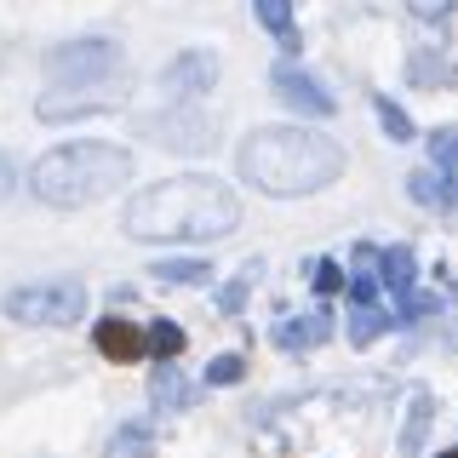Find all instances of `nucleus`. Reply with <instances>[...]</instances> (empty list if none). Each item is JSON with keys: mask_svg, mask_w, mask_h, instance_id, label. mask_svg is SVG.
I'll use <instances>...</instances> for the list:
<instances>
[{"mask_svg": "<svg viewBox=\"0 0 458 458\" xmlns=\"http://www.w3.org/2000/svg\"><path fill=\"white\" fill-rule=\"evenodd\" d=\"M407 195L429 212H458V178L453 172H436V166H419L407 178Z\"/></svg>", "mask_w": 458, "mask_h": 458, "instance_id": "f8f14e48", "label": "nucleus"}, {"mask_svg": "<svg viewBox=\"0 0 458 458\" xmlns=\"http://www.w3.org/2000/svg\"><path fill=\"white\" fill-rule=\"evenodd\" d=\"M138 132L172 155H207V149H218L224 126H218V114L200 109V104H172L161 114H138Z\"/></svg>", "mask_w": 458, "mask_h": 458, "instance_id": "423d86ee", "label": "nucleus"}, {"mask_svg": "<svg viewBox=\"0 0 458 458\" xmlns=\"http://www.w3.org/2000/svg\"><path fill=\"white\" fill-rule=\"evenodd\" d=\"M424 149H429V166L436 172H453L458 178V126H436V132L424 138Z\"/></svg>", "mask_w": 458, "mask_h": 458, "instance_id": "4be33fe9", "label": "nucleus"}, {"mask_svg": "<svg viewBox=\"0 0 458 458\" xmlns=\"http://www.w3.org/2000/svg\"><path fill=\"white\" fill-rule=\"evenodd\" d=\"M258 276H264V258H247V264H241L235 276L218 286V298H212V304H218V315H241V310H247V298H252Z\"/></svg>", "mask_w": 458, "mask_h": 458, "instance_id": "dca6fc26", "label": "nucleus"}, {"mask_svg": "<svg viewBox=\"0 0 458 458\" xmlns=\"http://www.w3.org/2000/svg\"><path fill=\"white\" fill-rule=\"evenodd\" d=\"M241 224V195L218 178H166L126 200V235L132 241H224Z\"/></svg>", "mask_w": 458, "mask_h": 458, "instance_id": "f03ea898", "label": "nucleus"}, {"mask_svg": "<svg viewBox=\"0 0 458 458\" xmlns=\"http://www.w3.org/2000/svg\"><path fill=\"white\" fill-rule=\"evenodd\" d=\"M429 429H436V395L419 390L407 401V424H401V458H419L424 441H429Z\"/></svg>", "mask_w": 458, "mask_h": 458, "instance_id": "4468645a", "label": "nucleus"}, {"mask_svg": "<svg viewBox=\"0 0 458 458\" xmlns=\"http://www.w3.org/2000/svg\"><path fill=\"white\" fill-rule=\"evenodd\" d=\"M104 458H149V424H121L104 441Z\"/></svg>", "mask_w": 458, "mask_h": 458, "instance_id": "aec40b11", "label": "nucleus"}, {"mask_svg": "<svg viewBox=\"0 0 458 458\" xmlns=\"http://www.w3.org/2000/svg\"><path fill=\"white\" fill-rule=\"evenodd\" d=\"M200 378H207L212 390H229V384H241V378H247V355H235V350L212 355V361H207V372H200Z\"/></svg>", "mask_w": 458, "mask_h": 458, "instance_id": "5701e85b", "label": "nucleus"}, {"mask_svg": "<svg viewBox=\"0 0 458 458\" xmlns=\"http://www.w3.org/2000/svg\"><path fill=\"white\" fill-rule=\"evenodd\" d=\"M436 458H458V447H447V453H436Z\"/></svg>", "mask_w": 458, "mask_h": 458, "instance_id": "bb28decb", "label": "nucleus"}, {"mask_svg": "<svg viewBox=\"0 0 458 458\" xmlns=\"http://www.w3.org/2000/svg\"><path fill=\"white\" fill-rule=\"evenodd\" d=\"M344 293L355 298V304H378V293H384V252L372 247V241H355V264L344 269Z\"/></svg>", "mask_w": 458, "mask_h": 458, "instance_id": "9b49d317", "label": "nucleus"}, {"mask_svg": "<svg viewBox=\"0 0 458 458\" xmlns=\"http://www.w3.org/2000/svg\"><path fill=\"white\" fill-rule=\"evenodd\" d=\"M132 98V69L114 40H64L47 57V92H40L35 114L40 121H81L98 109H121Z\"/></svg>", "mask_w": 458, "mask_h": 458, "instance_id": "7ed1b4c3", "label": "nucleus"}, {"mask_svg": "<svg viewBox=\"0 0 458 458\" xmlns=\"http://www.w3.org/2000/svg\"><path fill=\"white\" fill-rule=\"evenodd\" d=\"M269 338H276V350H281V355H310V350H321V344L333 338V315H327V310H310V315H281Z\"/></svg>", "mask_w": 458, "mask_h": 458, "instance_id": "9d476101", "label": "nucleus"}, {"mask_svg": "<svg viewBox=\"0 0 458 458\" xmlns=\"http://www.w3.org/2000/svg\"><path fill=\"white\" fill-rule=\"evenodd\" d=\"M143 338H149V355H155V361H172V355H183V344H190V333H183L178 321H166V315L143 327Z\"/></svg>", "mask_w": 458, "mask_h": 458, "instance_id": "6ab92c4d", "label": "nucleus"}, {"mask_svg": "<svg viewBox=\"0 0 458 458\" xmlns=\"http://www.w3.org/2000/svg\"><path fill=\"white\" fill-rule=\"evenodd\" d=\"M195 401V378H183L178 367H155L149 372V407H161V412H183Z\"/></svg>", "mask_w": 458, "mask_h": 458, "instance_id": "ddd939ff", "label": "nucleus"}, {"mask_svg": "<svg viewBox=\"0 0 458 458\" xmlns=\"http://www.w3.org/2000/svg\"><path fill=\"white\" fill-rule=\"evenodd\" d=\"M235 166L252 190L276 200H304L344 172V149L315 126H258L241 138Z\"/></svg>", "mask_w": 458, "mask_h": 458, "instance_id": "f257e3e1", "label": "nucleus"}, {"mask_svg": "<svg viewBox=\"0 0 458 458\" xmlns=\"http://www.w3.org/2000/svg\"><path fill=\"white\" fill-rule=\"evenodd\" d=\"M161 86L172 98H183V104H195L200 92H212L218 86V57L212 52H183V57H172V69L161 75Z\"/></svg>", "mask_w": 458, "mask_h": 458, "instance_id": "6e6552de", "label": "nucleus"}, {"mask_svg": "<svg viewBox=\"0 0 458 458\" xmlns=\"http://www.w3.org/2000/svg\"><path fill=\"white\" fill-rule=\"evenodd\" d=\"M310 276H315V293H321V298L344 293V281H350V276H344V264H333V258H315V264H310Z\"/></svg>", "mask_w": 458, "mask_h": 458, "instance_id": "b1692460", "label": "nucleus"}, {"mask_svg": "<svg viewBox=\"0 0 458 458\" xmlns=\"http://www.w3.org/2000/svg\"><path fill=\"white\" fill-rule=\"evenodd\" d=\"M269 86H276V98L293 114H304V121H321V114H333V92H327V81H315L310 69H298L293 57H281L276 69H269Z\"/></svg>", "mask_w": 458, "mask_h": 458, "instance_id": "0eeeda50", "label": "nucleus"}, {"mask_svg": "<svg viewBox=\"0 0 458 458\" xmlns=\"http://www.w3.org/2000/svg\"><path fill=\"white\" fill-rule=\"evenodd\" d=\"M372 114H378V126H384V138H390V143H412V132H419L395 98H372Z\"/></svg>", "mask_w": 458, "mask_h": 458, "instance_id": "412c9836", "label": "nucleus"}, {"mask_svg": "<svg viewBox=\"0 0 458 458\" xmlns=\"http://www.w3.org/2000/svg\"><path fill=\"white\" fill-rule=\"evenodd\" d=\"M395 327V315L390 310H378V304H355V315H350V344L355 350H367L378 333H390Z\"/></svg>", "mask_w": 458, "mask_h": 458, "instance_id": "a211bd4d", "label": "nucleus"}, {"mask_svg": "<svg viewBox=\"0 0 458 458\" xmlns=\"http://www.w3.org/2000/svg\"><path fill=\"white\" fill-rule=\"evenodd\" d=\"M407 81L412 86H441V64H436V57H412V64H407Z\"/></svg>", "mask_w": 458, "mask_h": 458, "instance_id": "393cba45", "label": "nucleus"}, {"mask_svg": "<svg viewBox=\"0 0 458 458\" xmlns=\"http://www.w3.org/2000/svg\"><path fill=\"white\" fill-rule=\"evenodd\" d=\"M149 276L166 281V286H207V281H212V264H207L200 252H195V258H155Z\"/></svg>", "mask_w": 458, "mask_h": 458, "instance_id": "f3484780", "label": "nucleus"}, {"mask_svg": "<svg viewBox=\"0 0 458 458\" xmlns=\"http://www.w3.org/2000/svg\"><path fill=\"white\" fill-rule=\"evenodd\" d=\"M92 344H98V355H104V361H114V367H132V361H143V355H149L143 327L121 321V315H104V321L92 327Z\"/></svg>", "mask_w": 458, "mask_h": 458, "instance_id": "1a4fd4ad", "label": "nucleus"}, {"mask_svg": "<svg viewBox=\"0 0 458 458\" xmlns=\"http://www.w3.org/2000/svg\"><path fill=\"white\" fill-rule=\"evenodd\" d=\"M18 190V161H12V149H0V200Z\"/></svg>", "mask_w": 458, "mask_h": 458, "instance_id": "a878e982", "label": "nucleus"}, {"mask_svg": "<svg viewBox=\"0 0 458 458\" xmlns=\"http://www.w3.org/2000/svg\"><path fill=\"white\" fill-rule=\"evenodd\" d=\"M6 321L23 327H75L86 315V286L81 281H40V286H12L0 298Z\"/></svg>", "mask_w": 458, "mask_h": 458, "instance_id": "39448f33", "label": "nucleus"}, {"mask_svg": "<svg viewBox=\"0 0 458 458\" xmlns=\"http://www.w3.org/2000/svg\"><path fill=\"white\" fill-rule=\"evenodd\" d=\"M132 178V149L121 143H104V138H75V143H57L35 161L29 183L35 195L57 212H75V207H92V200L114 195L121 183Z\"/></svg>", "mask_w": 458, "mask_h": 458, "instance_id": "20e7f679", "label": "nucleus"}, {"mask_svg": "<svg viewBox=\"0 0 458 458\" xmlns=\"http://www.w3.org/2000/svg\"><path fill=\"white\" fill-rule=\"evenodd\" d=\"M252 12H258V23L281 40V57H298V52H304V35L293 29V0H252Z\"/></svg>", "mask_w": 458, "mask_h": 458, "instance_id": "2eb2a0df", "label": "nucleus"}]
</instances>
